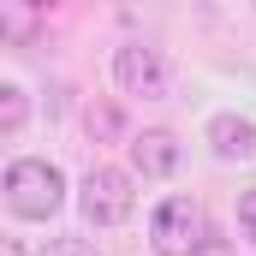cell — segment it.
<instances>
[{
	"mask_svg": "<svg viewBox=\"0 0 256 256\" xmlns=\"http://www.w3.org/2000/svg\"><path fill=\"white\" fill-rule=\"evenodd\" d=\"M60 202H66V179H60L54 161L24 155V161L6 167V208H12L18 220H48Z\"/></svg>",
	"mask_w": 256,
	"mask_h": 256,
	"instance_id": "1",
	"label": "cell"
},
{
	"mask_svg": "<svg viewBox=\"0 0 256 256\" xmlns=\"http://www.w3.org/2000/svg\"><path fill=\"white\" fill-rule=\"evenodd\" d=\"M149 238H155V256H202L208 238H214V226H208L202 202L167 196V202L155 208V220H149Z\"/></svg>",
	"mask_w": 256,
	"mask_h": 256,
	"instance_id": "2",
	"label": "cell"
},
{
	"mask_svg": "<svg viewBox=\"0 0 256 256\" xmlns=\"http://www.w3.org/2000/svg\"><path fill=\"white\" fill-rule=\"evenodd\" d=\"M78 202H84V214H90L96 226H120L131 214V173H120V167H90Z\"/></svg>",
	"mask_w": 256,
	"mask_h": 256,
	"instance_id": "3",
	"label": "cell"
},
{
	"mask_svg": "<svg viewBox=\"0 0 256 256\" xmlns=\"http://www.w3.org/2000/svg\"><path fill=\"white\" fill-rule=\"evenodd\" d=\"M114 78H120L126 96H143V102H161L167 96V60L155 48H143V42H131V48L114 54Z\"/></svg>",
	"mask_w": 256,
	"mask_h": 256,
	"instance_id": "4",
	"label": "cell"
},
{
	"mask_svg": "<svg viewBox=\"0 0 256 256\" xmlns=\"http://www.w3.org/2000/svg\"><path fill=\"white\" fill-rule=\"evenodd\" d=\"M131 167L143 173V179H167L173 167H179V137L173 131H143V137H131Z\"/></svg>",
	"mask_w": 256,
	"mask_h": 256,
	"instance_id": "5",
	"label": "cell"
},
{
	"mask_svg": "<svg viewBox=\"0 0 256 256\" xmlns=\"http://www.w3.org/2000/svg\"><path fill=\"white\" fill-rule=\"evenodd\" d=\"M208 143H214L220 161H250L256 155V126L244 114H214L208 120Z\"/></svg>",
	"mask_w": 256,
	"mask_h": 256,
	"instance_id": "6",
	"label": "cell"
},
{
	"mask_svg": "<svg viewBox=\"0 0 256 256\" xmlns=\"http://www.w3.org/2000/svg\"><path fill=\"white\" fill-rule=\"evenodd\" d=\"M90 137H96V143H120V137H126V114H120L114 102H96V108H90Z\"/></svg>",
	"mask_w": 256,
	"mask_h": 256,
	"instance_id": "7",
	"label": "cell"
},
{
	"mask_svg": "<svg viewBox=\"0 0 256 256\" xmlns=\"http://www.w3.org/2000/svg\"><path fill=\"white\" fill-rule=\"evenodd\" d=\"M18 126H24V90L18 84H0V131L12 137Z\"/></svg>",
	"mask_w": 256,
	"mask_h": 256,
	"instance_id": "8",
	"label": "cell"
},
{
	"mask_svg": "<svg viewBox=\"0 0 256 256\" xmlns=\"http://www.w3.org/2000/svg\"><path fill=\"white\" fill-rule=\"evenodd\" d=\"M238 238L256 244V191H238Z\"/></svg>",
	"mask_w": 256,
	"mask_h": 256,
	"instance_id": "9",
	"label": "cell"
},
{
	"mask_svg": "<svg viewBox=\"0 0 256 256\" xmlns=\"http://www.w3.org/2000/svg\"><path fill=\"white\" fill-rule=\"evenodd\" d=\"M30 30H36V18H30V12H0V36H12V42H18V36H30Z\"/></svg>",
	"mask_w": 256,
	"mask_h": 256,
	"instance_id": "10",
	"label": "cell"
},
{
	"mask_svg": "<svg viewBox=\"0 0 256 256\" xmlns=\"http://www.w3.org/2000/svg\"><path fill=\"white\" fill-rule=\"evenodd\" d=\"M42 256H96V244H84V238H54Z\"/></svg>",
	"mask_w": 256,
	"mask_h": 256,
	"instance_id": "11",
	"label": "cell"
},
{
	"mask_svg": "<svg viewBox=\"0 0 256 256\" xmlns=\"http://www.w3.org/2000/svg\"><path fill=\"white\" fill-rule=\"evenodd\" d=\"M0 256H24V244H18V238H6V244H0Z\"/></svg>",
	"mask_w": 256,
	"mask_h": 256,
	"instance_id": "12",
	"label": "cell"
}]
</instances>
